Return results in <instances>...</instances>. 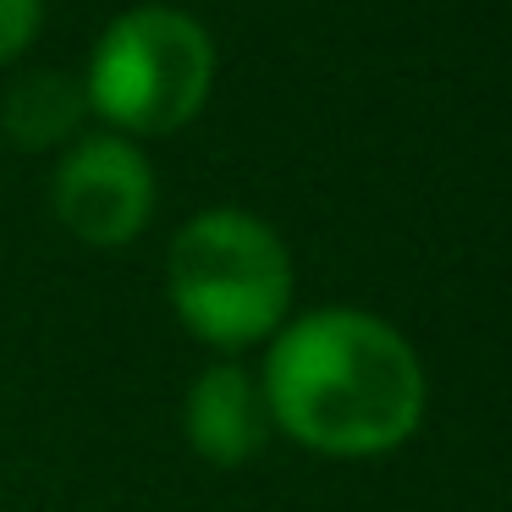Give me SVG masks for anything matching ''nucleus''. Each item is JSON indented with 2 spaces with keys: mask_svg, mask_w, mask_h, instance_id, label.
Returning a JSON list of instances; mask_svg holds the SVG:
<instances>
[{
  "mask_svg": "<svg viewBox=\"0 0 512 512\" xmlns=\"http://www.w3.org/2000/svg\"><path fill=\"white\" fill-rule=\"evenodd\" d=\"M259 391L270 430L325 457H375L424 419V369L397 325L364 309H314L270 336Z\"/></svg>",
  "mask_w": 512,
  "mask_h": 512,
  "instance_id": "1",
  "label": "nucleus"
},
{
  "mask_svg": "<svg viewBox=\"0 0 512 512\" xmlns=\"http://www.w3.org/2000/svg\"><path fill=\"white\" fill-rule=\"evenodd\" d=\"M166 298L193 342L215 353H243L287 325L292 254L276 226L254 210L210 204L171 237Z\"/></svg>",
  "mask_w": 512,
  "mask_h": 512,
  "instance_id": "2",
  "label": "nucleus"
},
{
  "mask_svg": "<svg viewBox=\"0 0 512 512\" xmlns=\"http://www.w3.org/2000/svg\"><path fill=\"white\" fill-rule=\"evenodd\" d=\"M215 67L221 56L199 17L166 0H144L100 28L78 78L89 116H100L105 133L144 144L199 122L215 89Z\"/></svg>",
  "mask_w": 512,
  "mask_h": 512,
  "instance_id": "3",
  "label": "nucleus"
},
{
  "mask_svg": "<svg viewBox=\"0 0 512 512\" xmlns=\"http://www.w3.org/2000/svg\"><path fill=\"white\" fill-rule=\"evenodd\" d=\"M155 166L122 133L72 138L50 171V210L83 248H127L155 215Z\"/></svg>",
  "mask_w": 512,
  "mask_h": 512,
  "instance_id": "4",
  "label": "nucleus"
},
{
  "mask_svg": "<svg viewBox=\"0 0 512 512\" xmlns=\"http://www.w3.org/2000/svg\"><path fill=\"white\" fill-rule=\"evenodd\" d=\"M182 435L210 468H243L248 457H259V446L270 435V408H265V391H259V375H248L232 358L210 364L188 386Z\"/></svg>",
  "mask_w": 512,
  "mask_h": 512,
  "instance_id": "5",
  "label": "nucleus"
},
{
  "mask_svg": "<svg viewBox=\"0 0 512 512\" xmlns=\"http://www.w3.org/2000/svg\"><path fill=\"white\" fill-rule=\"evenodd\" d=\"M89 116L83 100V78H61V72H28L12 94H6V138L17 149H56Z\"/></svg>",
  "mask_w": 512,
  "mask_h": 512,
  "instance_id": "6",
  "label": "nucleus"
},
{
  "mask_svg": "<svg viewBox=\"0 0 512 512\" xmlns=\"http://www.w3.org/2000/svg\"><path fill=\"white\" fill-rule=\"evenodd\" d=\"M45 28V0H0V67L28 56Z\"/></svg>",
  "mask_w": 512,
  "mask_h": 512,
  "instance_id": "7",
  "label": "nucleus"
}]
</instances>
